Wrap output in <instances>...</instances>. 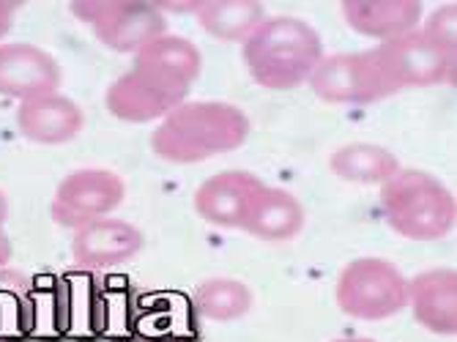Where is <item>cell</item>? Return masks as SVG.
Wrapping results in <instances>:
<instances>
[{"mask_svg": "<svg viewBox=\"0 0 457 342\" xmlns=\"http://www.w3.org/2000/svg\"><path fill=\"white\" fill-rule=\"evenodd\" d=\"M263 179L249 170H222L195 192V211L203 222L222 230H241L246 213L263 189Z\"/></svg>", "mask_w": 457, "mask_h": 342, "instance_id": "cell-11", "label": "cell"}, {"mask_svg": "<svg viewBox=\"0 0 457 342\" xmlns=\"http://www.w3.org/2000/svg\"><path fill=\"white\" fill-rule=\"evenodd\" d=\"M135 69H143L164 82L189 91L192 82L200 77L203 55L189 38L176 33H162L140 53H135Z\"/></svg>", "mask_w": 457, "mask_h": 342, "instance_id": "cell-17", "label": "cell"}, {"mask_svg": "<svg viewBox=\"0 0 457 342\" xmlns=\"http://www.w3.org/2000/svg\"><path fill=\"white\" fill-rule=\"evenodd\" d=\"M63 82L61 63L30 41L0 45V96L28 102L36 96L58 94Z\"/></svg>", "mask_w": 457, "mask_h": 342, "instance_id": "cell-10", "label": "cell"}, {"mask_svg": "<svg viewBox=\"0 0 457 342\" xmlns=\"http://www.w3.org/2000/svg\"><path fill=\"white\" fill-rule=\"evenodd\" d=\"M195 310L212 323H233L241 321L244 315H249L255 304V296L249 290V285H244L241 279L233 277H212L203 279L195 288Z\"/></svg>", "mask_w": 457, "mask_h": 342, "instance_id": "cell-20", "label": "cell"}, {"mask_svg": "<svg viewBox=\"0 0 457 342\" xmlns=\"http://www.w3.org/2000/svg\"><path fill=\"white\" fill-rule=\"evenodd\" d=\"M0 342H12L9 337H4V334H0Z\"/></svg>", "mask_w": 457, "mask_h": 342, "instance_id": "cell-26", "label": "cell"}, {"mask_svg": "<svg viewBox=\"0 0 457 342\" xmlns=\"http://www.w3.org/2000/svg\"><path fill=\"white\" fill-rule=\"evenodd\" d=\"M307 82L326 104H376L389 99L370 50L323 55Z\"/></svg>", "mask_w": 457, "mask_h": 342, "instance_id": "cell-8", "label": "cell"}, {"mask_svg": "<svg viewBox=\"0 0 457 342\" xmlns=\"http://www.w3.org/2000/svg\"><path fill=\"white\" fill-rule=\"evenodd\" d=\"M331 342H378V339H370V337H340V339H331Z\"/></svg>", "mask_w": 457, "mask_h": 342, "instance_id": "cell-25", "label": "cell"}, {"mask_svg": "<svg viewBox=\"0 0 457 342\" xmlns=\"http://www.w3.org/2000/svg\"><path fill=\"white\" fill-rule=\"evenodd\" d=\"M372 61L378 66L381 82L389 96L411 88H433V85H454L457 53L444 50L422 28L400 38L372 47Z\"/></svg>", "mask_w": 457, "mask_h": 342, "instance_id": "cell-5", "label": "cell"}, {"mask_svg": "<svg viewBox=\"0 0 457 342\" xmlns=\"http://www.w3.org/2000/svg\"><path fill=\"white\" fill-rule=\"evenodd\" d=\"M14 121L20 135L28 143L66 146L79 138L82 126H86V113H82V107L74 99L63 94H47L20 102Z\"/></svg>", "mask_w": 457, "mask_h": 342, "instance_id": "cell-13", "label": "cell"}, {"mask_svg": "<svg viewBox=\"0 0 457 342\" xmlns=\"http://www.w3.org/2000/svg\"><path fill=\"white\" fill-rule=\"evenodd\" d=\"M69 12L86 22L107 50L120 55H135L168 33V17L145 0H74Z\"/></svg>", "mask_w": 457, "mask_h": 342, "instance_id": "cell-6", "label": "cell"}, {"mask_svg": "<svg viewBox=\"0 0 457 342\" xmlns=\"http://www.w3.org/2000/svg\"><path fill=\"white\" fill-rule=\"evenodd\" d=\"M14 12L17 6L6 4V0H0V38H4L9 30H12V22H14Z\"/></svg>", "mask_w": 457, "mask_h": 342, "instance_id": "cell-22", "label": "cell"}, {"mask_svg": "<svg viewBox=\"0 0 457 342\" xmlns=\"http://www.w3.org/2000/svg\"><path fill=\"white\" fill-rule=\"evenodd\" d=\"M328 167L340 181L384 187L400 170V159L389 148L376 143H348L328 156Z\"/></svg>", "mask_w": 457, "mask_h": 342, "instance_id": "cell-18", "label": "cell"}, {"mask_svg": "<svg viewBox=\"0 0 457 342\" xmlns=\"http://www.w3.org/2000/svg\"><path fill=\"white\" fill-rule=\"evenodd\" d=\"M187 88H179V85H170L132 66L110 82L104 104L107 113L123 123H151L173 113L179 104L187 102Z\"/></svg>", "mask_w": 457, "mask_h": 342, "instance_id": "cell-9", "label": "cell"}, {"mask_svg": "<svg viewBox=\"0 0 457 342\" xmlns=\"http://www.w3.org/2000/svg\"><path fill=\"white\" fill-rule=\"evenodd\" d=\"M335 302L353 321H389L408 307V279L386 258H356L337 274Z\"/></svg>", "mask_w": 457, "mask_h": 342, "instance_id": "cell-4", "label": "cell"}, {"mask_svg": "<svg viewBox=\"0 0 457 342\" xmlns=\"http://www.w3.org/2000/svg\"><path fill=\"white\" fill-rule=\"evenodd\" d=\"M386 225L408 241H438L454 230L457 197L428 170L400 167L381 187Z\"/></svg>", "mask_w": 457, "mask_h": 342, "instance_id": "cell-3", "label": "cell"}, {"mask_svg": "<svg viewBox=\"0 0 457 342\" xmlns=\"http://www.w3.org/2000/svg\"><path fill=\"white\" fill-rule=\"evenodd\" d=\"M408 307L422 329L438 337L457 334V271L425 269L408 279Z\"/></svg>", "mask_w": 457, "mask_h": 342, "instance_id": "cell-14", "label": "cell"}, {"mask_svg": "<svg viewBox=\"0 0 457 342\" xmlns=\"http://www.w3.org/2000/svg\"><path fill=\"white\" fill-rule=\"evenodd\" d=\"M253 123L230 102H184L168 113L151 135V151L170 164H200L212 156L238 151Z\"/></svg>", "mask_w": 457, "mask_h": 342, "instance_id": "cell-1", "label": "cell"}, {"mask_svg": "<svg viewBox=\"0 0 457 342\" xmlns=\"http://www.w3.org/2000/svg\"><path fill=\"white\" fill-rule=\"evenodd\" d=\"M145 236L137 225L115 217H102L74 230L71 236V261L79 269L99 271L129 263L143 252Z\"/></svg>", "mask_w": 457, "mask_h": 342, "instance_id": "cell-12", "label": "cell"}, {"mask_svg": "<svg viewBox=\"0 0 457 342\" xmlns=\"http://www.w3.org/2000/svg\"><path fill=\"white\" fill-rule=\"evenodd\" d=\"M454 25H457V6H454V4H444V6H438V9L430 14V20L422 25V30H425L433 41H438V45H441L444 50L457 53V33H454Z\"/></svg>", "mask_w": 457, "mask_h": 342, "instance_id": "cell-21", "label": "cell"}, {"mask_svg": "<svg viewBox=\"0 0 457 342\" xmlns=\"http://www.w3.org/2000/svg\"><path fill=\"white\" fill-rule=\"evenodd\" d=\"M340 12L353 33L376 38L381 45L420 30L425 17L420 0H345Z\"/></svg>", "mask_w": 457, "mask_h": 342, "instance_id": "cell-15", "label": "cell"}, {"mask_svg": "<svg viewBox=\"0 0 457 342\" xmlns=\"http://www.w3.org/2000/svg\"><path fill=\"white\" fill-rule=\"evenodd\" d=\"M12 254H14L12 238L4 233V228H0V269H6L12 263Z\"/></svg>", "mask_w": 457, "mask_h": 342, "instance_id": "cell-23", "label": "cell"}, {"mask_svg": "<svg viewBox=\"0 0 457 342\" xmlns=\"http://www.w3.org/2000/svg\"><path fill=\"white\" fill-rule=\"evenodd\" d=\"M304 222H307V211L302 200L294 192L266 184L258 200L253 203V208H249L241 230L269 244H282L296 238L304 230Z\"/></svg>", "mask_w": 457, "mask_h": 342, "instance_id": "cell-16", "label": "cell"}, {"mask_svg": "<svg viewBox=\"0 0 457 342\" xmlns=\"http://www.w3.org/2000/svg\"><path fill=\"white\" fill-rule=\"evenodd\" d=\"M123 200H127V184L118 173L104 167H82L58 184L50 203V217L55 225L77 230L110 217Z\"/></svg>", "mask_w": 457, "mask_h": 342, "instance_id": "cell-7", "label": "cell"}, {"mask_svg": "<svg viewBox=\"0 0 457 342\" xmlns=\"http://www.w3.org/2000/svg\"><path fill=\"white\" fill-rule=\"evenodd\" d=\"M195 17L212 38L244 45L266 20V9L258 0H200Z\"/></svg>", "mask_w": 457, "mask_h": 342, "instance_id": "cell-19", "label": "cell"}, {"mask_svg": "<svg viewBox=\"0 0 457 342\" xmlns=\"http://www.w3.org/2000/svg\"><path fill=\"white\" fill-rule=\"evenodd\" d=\"M6 220H9V197L4 189H0V228L6 225Z\"/></svg>", "mask_w": 457, "mask_h": 342, "instance_id": "cell-24", "label": "cell"}, {"mask_svg": "<svg viewBox=\"0 0 457 342\" xmlns=\"http://www.w3.org/2000/svg\"><path fill=\"white\" fill-rule=\"evenodd\" d=\"M241 58L261 88L294 91L310 79L323 58L320 33L302 17H266L241 45Z\"/></svg>", "mask_w": 457, "mask_h": 342, "instance_id": "cell-2", "label": "cell"}]
</instances>
